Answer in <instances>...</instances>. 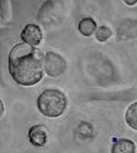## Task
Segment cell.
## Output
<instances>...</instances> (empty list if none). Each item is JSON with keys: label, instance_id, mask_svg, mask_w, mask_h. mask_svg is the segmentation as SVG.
<instances>
[{"label": "cell", "instance_id": "6da1fadb", "mask_svg": "<svg viewBox=\"0 0 137 153\" xmlns=\"http://www.w3.org/2000/svg\"><path fill=\"white\" fill-rule=\"evenodd\" d=\"M9 72L12 78L22 86H34L44 77L42 53L35 47L18 44L9 54Z\"/></svg>", "mask_w": 137, "mask_h": 153}, {"label": "cell", "instance_id": "7a4b0ae2", "mask_svg": "<svg viewBox=\"0 0 137 153\" xmlns=\"http://www.w3.org/2000/svg\"><path fill=\"white\" fill-rule=\"evenodd\" d=\"M66 94L57 88L46 89L37 98V108L46 117H59L66 112Z\"/></svg>", "mask_w": 137, "mask_h": 153}, {"label": "cell", "instance_id": "3957f363", "mask_svg": "<svg viewBox=\"0 0 137 153\" xmlns=\"http://www.w3.org/2000/svg\"><path fill=\"white\" fill-rule=\"evenodd\" d=\"M45 72L48 76L50 77H58L61 74L64 73L66 68V61L63 56L56 52H48L46 53L45 58Z\"/></svg>", "mask_w": 137, "mask_h": 153}, {"label": "cell", "instance_id": "277c9868", "mask_svg": "<svg viewBox=\"0 0 137 153\" xmlns=\"http://www.w3.org/2000/svg\"><path fill=\"white\" fill-rule=\"evenodd\" d=\"M21 39L24 44L37 48L42 40V33L40 27L36 24H27L21 32Z\"/></svg>", "mask_w": 137, "mask_h": 153}, {"label": "cell", "instance_id": "5b68a950", "mask_svg": "<svg viewBox=\"0 0 137 153\" xmlns=\"http://www.w3.org/2000/svg\"><path fill=\"white\" fill-rule=\"evenodd\" d=\"M28 139L35 147H44L48 141V130L44 125L37 124L28 130Z\"/></svg>", "mask_w": 137, "mask_h": 153}, {"label": "cell", "instance_id": "8992f818", "mask_svg": "<svg viewBox=\"0 0 137 153\" xmlns=\"http://www.w3.org/2000/svg\"><path fill=\"white\" fill-rule=\"evenodd\" d=\"M111 153H136V146L130 139H119L112 144Z\"/></svg>", "mask_w": 137, "mask_h": 153}, {"label": "cell", "instance_id": "52a82bcc", "mask_svg": "<svg viewBox=\"0 0 137 153\" xmlns=\"http://www.w3.org/2000/svg\"><path fill=\"white\" fill-rule=\"evenodd\" d=\"M78 32L85 37H89L97 32V23L92 18H83L78 22Z\"/></svg>", "mask_w": 137, "mask_h": 153}, {"label": "cell", "instance_id": "ba28073f", "mask_svg": "<svg viewBox=\"0 0 137 153\" xmlns=\"http://www.w3.org/2000/svg\"><path fill=\"white\" fill-rule=\"evenodd\" d=\"M125 121L128 124V126L137 130V101L132 103L126 110L125 113Z\"/></svg>", "mask_w": 137, "mask_h": 153}, {"label": "cell", "instance_id": "9c48e42d", "mask_svg": "<svg viewBox=\"0 0 137 153\" xmlns=\"http://www.w3.org/2000/svg\"><path fill=\"white\" fill-rule=\"evenodd\" d=\"M96 39L100 42H106L107 40L111 38L112 36V30H110V27L108 26H100L98 27V30L95 34Z\"/></svg>", "mask_w": 137, "mask_h": 153}, {"label": "cell", "instance_id": "30bf717a", "mask_svg": "<svg viewBox=\"0 0 137 153\" xmlns=\"http://www.w3.org/2000/svg\"><path fill=\"white\" fill-rule=\"evenodd\" d=\"M137 1L136 0H134V1H125V3L126 4H128V6H132V4H135V3H136Z\"/></svg>", "mask_w": 137, "mask_h": 153}]
</instances>
